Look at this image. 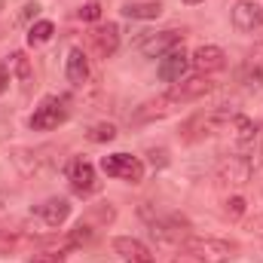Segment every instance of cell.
Here are the masks:
<instances>
[{"label":"cell","instance_id":"30","mask_svg":"<svg viewBox=\"0 0 263 263\" xmlns=\"http://www.w3.org/2000/svg\"><path fill=\"white\" fill-rule=\"evenodd\" d=\"M31 263H65L62 257H55V254H49V251H40V254H34Z\"/></svg>","mask_w":263,"mask_h":263},{"label":"cell","instance_id":"25","mask_svg":"<svg viewBox=\"0 0 263 263\" xmlns=\"http://www.w3.org/2000/svg\"><path fill=\"white\" fill-rule=\"evenodd\" d=\"M114 138H117V126H110V123H98L89 129V141H95V144H107Z\"/></svg>","mask_w":263,"mask_h":263},{"label":"cell","instance_id":"19","mask_svg":"<svg viewBox=\"0 0 263 263\" xmlns=\"http://www.w3.org/2000/svg\"><path fill=\"white\" fill-rule=\"evenodd\" d=\"M123 15H126V18L150 22V18H159V15H162V6H159V3H126V6H123Z\"/></svg>","mask_w":263,"mask_h":263},{"label":"cell","instance_id":"10","mask_svg":"<svg viewBox=\"0 0 263 263\" xmlns=\"http://www.w3.org/2000/svg\"><path fill=\"white\" fill-rule=\"evenodd\" d=\"M263 25V9L257 0H239L233 6V28L242 34H251L254 28Z\"/></svg>","mask_w":263,"mask_h":263},{"label":"cell","instance_id":"15","mask_svg":"<svg viewBox=\"0 0 263 263\" xmlns=\"http://www.w3.org/2000/svg\"><path fill=\"white\" fill-rule=\"evenodd\" d=\"M187 67H190V55L184 49H172V52H165L159 59V77L165 83H181L184 73H187Z\"/></svg>","mask_w":263,"mask_h":263},{"label":"cell","instance_id":"5","mask_svg":"<svg viewBox=\"0 0 263 263\" xmlns=\"http://www.w3.org/2000/svg\"><path fill=\"white\" fill-rule=\"evenodd\" d=\"M251 172H254V162L248 156H230V159H223L217 165L214 181H217L220 190H239V187H245L251 181Z\"/></svg>","mask_w":263,"mask_h":263},{"label":"cell","instance_id":"13","mask_svg":"<svg viewBox=\"0 0 263 263\" xmlns=\"http://www.w3.org/2000/svg\"><path fill=\"white\" fill-rule=\"evenodd\" d=\"M190 65L196 67L199 73H205V77L208 73H217V70L227 67V52L220 46H211V43L208 46H199L196 52L190 55Z\"/></svg>","mask_w":263,"mask_h":263},{"label":"cell","instance_id":"3","mask_svg":"<svg viewBox=\"0 0 263 263\" xmlns=\"http://www.w3.org/2000/svg\"><path fill=\"white\" fill-rule=\"evenodd\" d=\"M101 172L107 178H117V181H126V184H141L144 181V162L132 153H110V156H101Z\"/></svg>","mask_w":263,"mask_h":263},{"label":"cell","instance_id":"24","mask_svg":"<svg viewBox=\"0 0 263 263\" xmlns=\"http://www.w3.org/2000/svg\"><path fill=\"white\" fill-rule=\"evenodd\" d=\"M114 217H117V211H114V205L107 202V205H98V208H92V211H89L83 220H89V223L95 227V223H110Z\"/></svg>","mask_w":263,"mask_h":263},{"label":"cell","instance_id":"33","mask_svg":"<svg viewBox=\"0 0 263 263\" xmlns=\"http://www.w3.org/2000/svg\"><path fill=\"white\" fill-rule=\"evenodd\" d=\"M184 3H202V0H184Z\"/></svg>","mask_w":263,"mask_h":263},{"label":"cell","instance_id":"6","mask_svg":"<svg viewBox=\"0 0 263 263\" xmlns=\"http://www.w3.org/2000/svg\"><path fill=\"white\" fill-rule=\"evenodd\" d=\"M181 110V101L172 95V92H162V95H156V98H150V101H144L141 107H135V114H132V123H156V120H165V117H172V114H178Z\"/></svg>","mask_w":263,"mask_h":263},{"label":"cell","instance_id":"1","mask_svg":"<svg viewBox=\"0 0 263 263\" xmlns=\"http://www.w3.org/2000/svg\"><path fill=\"white\" fill-rule=\"evenodd\" d=\"M181 251L196 263H233L239 254V245L214 236H187Z\"/></svg>","mask_w":263,"mask_h":263},{"label":"cell","instance_id":"21","mask_svg":"<svg viewBox=\"0 0 263 263\" xmlns=\"http://www.w3.org/2000/svg\"><path fill=\"white\" fill-rule=\"evenodd\" d=\"M25 245V236L18 230H0V257H12Z\"/></svg>","mask_w":263,"mask_h":263},{"label":"cell","instance_id":"28","mask_svg":"<svg viewBox=\"0 0 263 263\" xmlns=\"http://www.w3.org/2000/svg\"><path fill=\"white\" fill-rule=\"evenodd\" d=\"M150 162H153L156 168H165V165H168V150H165V147H150Z\"/></svg>","mask_w":263,"mask_h":263},{"label":"cell","instance_id":"9","mask_svg":"<svg viewBox=\"0 0 263 263\" xmlns=\"http://www.w3.org/2000/svg\"><path fill=\"white\" fill-rule=\"evenodd\" d=\"M110 248H114V254H117L123 263H153L150 248H147L141 239H132V236H117V239L110 242Z\"/></svg>","mask_w":263,"mask_h":263},{"label":"cell","instance_id":"20","mask_svg":"<svg viewBox=\"0 0 263 263\" xmlns=\"http://www.w3.org/2000/svg\"><path fill=\"white\" fill-rule=\"evenodd\" d=\"M52 34H55V25L46 22V18H40V22H34V25L28 28V43H31V46H43V43L52 40Z\"/></svg>","mask_w":263,"mask_h":263},{"label":"cell","instance_id":"8","mask_svg":"<svg viewBox=\"0 0 263 263\" xmlns=\"http://www.w3.org/2000/svg\"><path fill=\"white\" fill-rule=\"evenodd\" d=\"M181 43H184V31H159V34L144 37V40L138 43V49H141V55H147V59H162L165 52L181 49Z\"/></svg>","mask_w":263,"mask_h":263},{"label":"cell","instance_id":"29","mask_svg":"<svg viewBox=\"0 0 263 263\" xmlns=\"http://www.w3.org/2000/svg\"><path fill=\"white\" fill-rule=\"evenodd\" d=\"M245 227H248V233H254V236H263V214H254V217H251Z\"/></svg>","mask_w":263,"mask_h":263},{"label":"cell","instance_id":"27","mask_svg":"<svg viewBox=\"0 0 263 263\" xmlns=\"http://www.w3.org/2000/svg\"><path fill=\"white\" fill-rule=\"evenodd\" d=\"M77 15H80L83 22H98V18H101V3H86V6L77 9Z\"/></svg>","mask_w":263,"mask_h":263},{"label":"cell","instance_id":"18","mask_svg":"<svg viewBox=\"0 0 263 263\" xmlns=\"http://www.w3.org/2000/svg\"><path fill=\"white\" fill-rule=\"evenodd\" d=\"M9 70H12V77L22 83V89L28 92L31 83H34V65H31V59H28L25 52H12V55H9Z\"/></svg>","mask_w":263,"mask_h":263},{"label":"cell","instance_id":"12","mask_svg":"<svg viewBox=\"0 0 263 263\" xmlns=\"http://www.w3.org/2000/svg\"><path fill=\"white\" fill-rule=\"evenodd\" d=\"M181 104H187V101H199V98H205L208 92H214V83L205 77V73H196V77H187V80H181L175 89H168Z\"/></svg>","mask_w":263,"mask_h":263},{"label":"cell","instance_id":"17","mask_svg":"<svg viewBox=\"0 0 263 263\" xmlns=\"http://www.w3.org/2000/svg\"><path fill=\"white\" fill-rule=\"evenodd\" d=\"M65 73H67V83H73V86H86L89 83V59H86V52L80 46H73L67 52Z\"/></svg>","mask_w":263,"mask_h":263},{"label":"cell","instance_id":"11","mask_svg":"<svg viewBox=\"0 0 263 263\" xmlns=\"http://www.w3.org/2000/svg\"><path fill=\"white\" fill-rule=\"evenodd\" d=\"M46 153H49V147H37V150H15V153H12V162L22 168V175H28V178L34 175V178H37V175H43V172L52 165V159H49Z\"/></svg>","mask_w":263,"mask_h":263},{"label":"cell","instance_id":"32","mask_svg":"<svg viewBox=\"0 0 263 263\" xmlns=\"http://www.w3.org/2000/svg\"><path fill=\"white\" fill-rule=\"evenodd\" d=\"M6 89H9V73H3V70H0V95H3Z\"/></svg>","mask_w":263,"mask_h":263},{"label":"cell","instance_id":"2","mask_svg":"<svg viewBox=\"0 0 263 263\" xmlns=\"http://www.w3.org/2000/svg\"><path fill=\"white\" fill-rule=\"evenodd\" d=\"M230 120H236V110L233 107H214V110H202L196 117H190L184 126H181V138L187 144H196L205 138H214L217 132H223L230 126Z\"/></svg>","mask_w":263,"mask_h":263},{"label":"cell","instance_id":"23","mask_svg":"<svg viewBox=\"0 0 263 263\" xmlns=\"http://www.w3.org/2000/svg\"><path fill=\"white\" fill-rule=\"evenodd\" d=\"M67 236H70L73 248H83V245H89V242L95 239V227H92L89 220H80V223H77V227H73V230H70Z\"/></svg>","mask_w":263,"mask_h":263},{"label":"cell","instance_id":"31","mask_svg":"<svg viewBox=\"0 0 263 263\" xmlns=\"http://www.w3.org/2000/svg\"><path fill=\"white\" fill-rule=\"evenodd\" d=\"M40 12V3H25V9H22V18L28 22V18H34Z\"/></svg>","mask_w":263,"mask_h":263},{"label":"cell","instance_id":"22","mask_svg":"<svg viewBox=\"0 0 263 263\" xmlns=\"http://www.w3.org/2000/svg\"><path fill=\"white\" fill-rule=\"evenodd\" d=\"M233 126H236V141H239L242 147H245V144H254V138H257V126H254V120H248V117L236 114Z\"/></svg>","mask_w":263,"mask_h":263},{"label":"cell","instance_id":"4","mask_svg":"<svg viewBox=\"0 0 263 263\" xmlns=\"http://www.w3.org/2000/svg\"><path fill=\"white\" fill-rule=\"evenodd\" d=\"M65 120H67V101L59 98V95H46V98L34 107L28 126L34 132H49V129H59Z\"/></svg>","mask_w":263,"mask_h":263},{"label":"cell","instance_id":"16","mask_svg":"<svg viewBox=\"0 0 263 263\" xmlns=\"http://www.w3.org/2000/svg\"><path fill=\"white\" fill-rule=\"evenodd\" d=\"M37 214H40V220L46 223V227H62L67 217H70V202L62 196H52V199H46L43 205H37Z\"/></svg>","mask_w":263,"mask_h":263},{"label":"cell","instance_id":"26","mask_svg":"<svg viewBox=\"0 0 263 263\" xmlns=\"http://www.w3.org/2000/svg\"><path fill=\"white\" fill-rule=\"evenodd\" d=\"M223 214H227V217H233V220H236V217H242V214H245V199H242V196H230L227 202H223Z\"/></svg>","mask_w":263,"mask_h":263},{"label":"cell","instance_id":"14","mask_svg":"<svg viewBox=\"0 0 263 263\" xmlns=\"http://www.w3.org/2000/svg\"><path fill=\"white\" fill-rule=\"evenodd\" d=\"M89 43H92V49H95L101 59H110V55L120 49V28H117L114 22L98 25V28L89 34Z\"/></svg>","mask_w":263,"mask_h":263},{"label":"cell","instance_id":"7","mask_svg":"<svg viewBox=\"0 0 263 263\" xmlns=\"http://www.w3.org/2000/svg\"><path fill=\"white\" fill-rule=\"evenodd\" d=\"M67 181H70L73 193H80V196H89V193H95V190H98L95 165H92V162H86L83 156H73V159L67 162Z\"/></svg>","mask_w":263,"mask_h":263}]
</instances>
